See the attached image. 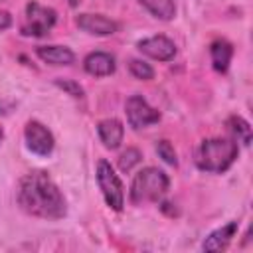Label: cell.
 Masks as SVG:
<instances>
[{
  "instance_id": "cell-18",
  "label": "cell",
  "mask_w": 253,
  "mask_h": 253,
  "mask_svg": "<svg viewBox=\"0 0 253 253\" xmlns=\"http://www.w3.org/2000/svg\"><path fill=\"white\" fill-rule=\"evenodd\" d=\"M128 69H130V73H132L136 79H142V81H148V79L154 77V69H152L146 61H140V59H130Z\"/></svg>"
},
{
  "instance_id": "cell-13",
  "label": "cell",
  "mask_w": 253,
  "mask_h": 253,
  "mask_svg": "<svg viewBox=\"0 0 253 253\" xmlns=\"http://www.w3.org/2000/svg\"><path fill=\"white\" fill-rule=\"evenodd\" d=\"M36 53L42 61L51 63V65H69L75 59L73 51L65 45H40Z\"/></svg>"
},
{
  "instance_id": "cell-11",
  "label": "cell",
  "mask_w": 253,
  "mask_h": 253,
  "mask_svg": "<svg viewBox=\"0 0 253 253\" xmlns=\"http://www.w3.org/2000/svg\"><path fill=\"white\" fill-rule=\"evenodd\" d=\"M97 132H99L101 142H103L107 148L115 150V148H119L121 142H123L125 126H123V123H121L119 119H105V121H101V123L97 125Z\"/></svg>"
},
{
  "instance_id": "cell-12",
  "label": "cell",
  "mask_w": 253,
  "mask_h": 253,
  "mask_svg": "<svg viewBox=\"0 0 253 253\" xmlns=\"http://www.w3.org/2000/svg\"><path fill=\"white\" fill-rule=\"evenodd\" d=\"M235 233H237V221H229V223L221 225L219 229L211 231L206 237L202 247H204V251H221L229 245V241L235 237Z\"/></svg>"
},
{
  "instance_id": "cell-4",
  "label": "cell",
  "mask_w": 253,
  "mask_h": 253,
  "mask_svg": "<svg viewBox=\"0 0 253 253\" xmlns=\"http://www.w3.org/2000/svg\"><path fill=\"white\" fill-rule=\"evenodd\" d=\"M97 184L103 192V198H105L107 206L115 211H121L123 206H125L123 182L107 160H99V164H97Z\"/></svg>"
},
{
  "instance_id": "cell-20",
  "label": "cell",
  "mask_w": 253,
  "mask_h": 253,
  "mask_svg": "<svg viewBox=\"0 0 253 253\" xmlns=\"http://www.w3.org/2000/svg\"><path fill=\"white\" fill-rule=\"evenodd\" d=\"M55 85L59 89H63L67 95L75 97V99H81L83 97V87L77 81H71V79H55Z\"/></svg>"
},
{
  "instance_id": "cell-22",
  "label": "cell",
  "mask_w": 253,
  "mask_h": 253,
  "mask_svg": "<svg viewBox=\"0 0 253 253\" xmlns=\"http://www.w3.org/2000/svg\"><path fill=\"white\" fill-rule=\"evenodd\" d=\"M2 138H4V132H2V128H0V142H2Z\"/></svg>"
},
{
  "instance_id": "cell-17",
  "label": "cell",
  "mask_w": 253,
  "mask_h": 253,
  "mask_svg": "<svg viewBox=\"0 0 253 253\" xmlns=\"http://www.w3.org/2000/svg\"><path fill=\"white\" fill-rule=\"evenodd\" d=\"M140 158H142V154H140L138 148H126V150L119 156V168H121L123 172H130V170L140 162Z\"/></svg>"
},
{
  "instance_id": "cell-14",
  "label": "cell",
  "mask_w": 253,
  "mask_h": 253,
  "mask_svg": "<svg viewBox=\"0 0 253 253\" xmlns=\"http://www.w3.org/2000/svg\"><path fill=\"white\" fill-rule=\"evenodd\" d=\"M210 55H211L213 69L219 71V73H225V71L229 69L231 57H233V47H231V43L225 42V40H215V42L210 45Z\"/></svg>"
},
{
  "instance_id": "cell-1",
  "label": "cell",
  "mask_w": 253,
  "mask_h": 253,
  "mask_svg": "<svg viewBox=\"0 0 253 253\" xmlns=\"http://www.w3.org/2000/svg\"><path fill=\"white\" fill-rule=\"evenodd\" d=\"M20 208L36 217L43 219H59L67 213L65 198L55 186V182L45 172H30L26 174L16 192Z\"/></svg>"
},
{
  "instance_id": "cell-2",
  "label": "cell",
  "mask_w": 253,
  "mask_h": 253,
  "mask_svg": "<svg viewBox=\"0 0 253 253\" xmlns=\"http://www.w3.org/2000/svg\"><path fill=\"white\" fill-rule=\"evenodd\" d=\"M237 152L239 146L231 138H208L202 140L196 152V164L204 172L221 174L235 162Z\"/></svg>"
},
{
  "instance_id": "cell-3",
  "label": "cell",
  "mask_w": 253,
  "mask_h": 253,
  "mask_svg": "<svg viewBox=\"0 0 253 253\" xmlns=\"http://www.w3.org/2000/svg\"><path fill=\"white\" fill-rule=\"evenodd\" d=\"M168 186H170V180L162 170L154 166H146L134 176L130 184V202L132 204L158 202L168 192Z\"/></svg>"
},
{
  "instance_id": "cell-10",
  "label": "cell",
  "mask_w": 253,
  "mask_h": 253,
  "mask_svg": "<svg viewBox=\"0 0 253 253\" xmlns=\"http://www.w3.org/2000/svg\"><path fill=\"white\" fill-rule=\"evenodd\" d=\"M83 67L93 77H105V75L115 73L117 63H115V57L111 53H107V51H93V53H89L85 57Z\"/></svg>"
},
{
  "instance_id": "cell-6",
  "label": "cell",
  "mask_w": 253,
  "mask_h": 253,
  "mask_svg": "<svg viewBox=\"0 0 253 253\" xmlns=\"http://www.w3.org/2000/svg\"><path fill=\"white\" fill-rule=\"evenodd\" d=\"M125 113H126V121L132 128H144V126L160 121V113L154 107H150L146 103V99L140 95H132L126 99Z\"/></svg>"
},
{
  "instance_id": "cell-15",
  "label": "cell",
  "mask_w": 253,
  "mask_h": 253,
  "mask_svg": "<svg viewBox=\"0 0 253 253\" xmlns=\"http://www.w3.org/2000/svg\"><path fill=\"white\" fill-rule=\"evenodd\" d=\"M140 4L158 20H172L176 16V4L174 0H140Z\"/></svg>"
},
{
  "instance_id": "cell-16",
  "label": "cell",
  "mask_w": 253,
  "mask_h": 253,
  "mask_svg": "<svg viewBox=\"0 0 253 253\" xmlns=\"http://www.w3.org/2000/svg\"><path fill=\"white\" fill-rule=\"evenodd\" d=\"M227 126H229V130L235 134V138L239 142H243L245 146H249V142H251V126H249V123L245 119L233 115V117L227 119Z\"/></svg>"
},
{
  "instance_id": "cell-8",
  "label": "cell",
  "mask_w": 253,
  "mask_h": 253,
  "mask_svg": "<svg viewBox=\"0 0 253 253\" xmlns=\"http://www.w3.org/2000/svg\"><path fill=\"white\" fill-rule=\"evenodd\" d=\"M136 47L144 55L158 59V61H170L176 55V43L166 36H152V38L140 40L136 43Z\"/></svg>"
},
{
  "instance_id": "cell-19",
  "label": "cell",
  "mask_w": 253,
  "mask_h": 253,
  "mask_svg": "<svg viewBox=\"0 0 253 253\" xmlns=\"http://www.w3.org/2000/svg\"><path fill=\"white\" fill-rule=\"evenodd\" d=\"M156 152H158V156H160L166 164H170V166H176V164H178L176 150H174V146L170 144V140H166V138L158 140V142H156Z\"/></svg>"
},
{
  "instance_id": "cell-21",
  "label": "cell",
  "mask_w": 253,
  "mask_h": 253,
  "mask_svg": "<svg viewBox=\"0 0 253 253\" xmlns=\"http://www.w3.org/2000/svg\"><path fill=\"white\" fill-rule=\"evenodd\" d=\"M12 26V16L8 12H0V30H6Z\"/></svg>"
},
{
  "instance_id": "cell-7",
  "label": "cell",
  "mask_w": 253,
  "mask_h": 253,
  "mask_svg": "<svg viewBox=\"0 0 253 253\" xmlns=\"http://www.w3.org/2000/svg\"><path fill=\"white\" fill-rule=\"evenodd\" d=\"M24 136H26V144L28 148L38 154V156H47L51 154L53 146H55V140H53V134L47 126H43L40 121H30L26 125V130H24Z\"/></svg>"
},
{
  "instance_id": "cell-5",
  "label": "cell",
  "mask_w": 253,
  "mask_h": 253,
  "mask_svg": "<svg viewBox=\"0 0 253 253\" xmlns=\"http://www.w3.org/2000/svg\"><path fill=\"white\" fill-rule=\"evenodd\" d=\"M57 14L53 8L42 6L38 2H30L26 6V24H24V34L28 36H45L49 34V30L55 26Z\"/></svg>"
},
{
  "instance_id": "cell-9",
  "label": "cell",
  "mask_w": 253,
  "mask_h": 253,
  "mask_svg": "<svg viewBox=\"0 0 253 253\" xmlns=\"http://www.w3.org/2000/svg\"><path fill=\"white\" fill-rule=\"evenodd\" d=\"M75 24L79 26V30L93 36H111L117 32V22L103 14H79L75 18Z\"/></svg>"
}]
</instances>
